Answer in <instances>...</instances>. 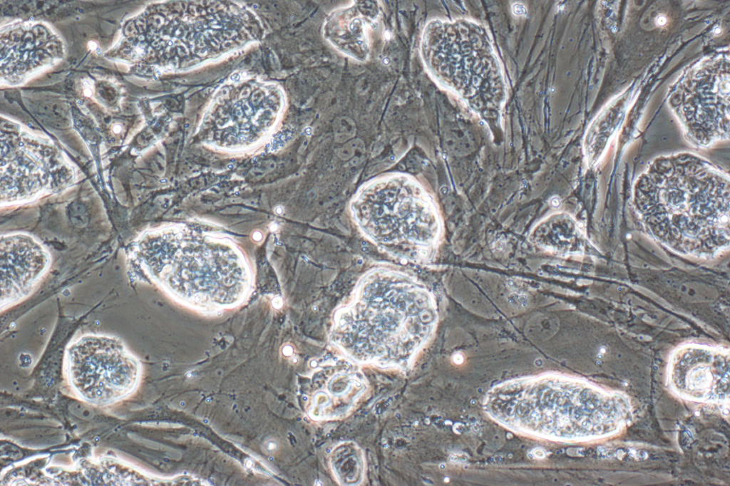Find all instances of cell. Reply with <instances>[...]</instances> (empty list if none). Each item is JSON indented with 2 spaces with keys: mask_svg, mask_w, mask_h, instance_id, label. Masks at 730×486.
I'll use <instances>...</instances> for the list:
<instances>
[{
  "mask_svg": "<svg viewBox=\"0 0 730 486\" xmlns=\"http://www.w3.org/2000/svg\"><path fill=\"white\" fill-rule=\"evenodd\" d=\"M633 204L648 233L678 253L709 258L729 247V177L696 156L655 160L635 182Z\"/></svg>",
  "mask_w": 730,
  "mask_h": 486,
  "instance_id": "1",
  "label": "cell"
},
{
  "mask_svg": "<svg viewBox=\"0 0 730 486\" xmlns=\"http://www.w3.org/2000/svg\"><path fill=\"white\" fill-rule=\"evenodd\" d=\"M436 322L433 298L421 283L379 268L364 274L349 301L336 310L330 339L355 362L406 368Z\"/></svg>",
  "mask_w": 730,
  "mask_h": 486,
  "instance_id": "2",
  "label": "cell"
},
{
  "mask_svg": "<svg viewBox=\"0 0 730 486\" xmlns=\"http://www.w3.org/2000/svg\"><path fill=\"white\" fill-rule=\"evenodd\" d=\"M132 282H152L171 296L205 309L230 308L250 287L249 268L229 241L187 227L148 230L126 248Z\"/></svg>",
  "mask_w": 730,
  "mask_h": 486,
  "instance_id": "3",
  "label": "cell"
},
{
  "mask_svg": "<svg viewBox=\"0 0 730 486\" xmlns=\"http://www.w3.org/2000/svg\"><path fill=\"white\" fill-rule=\"evenodd\" d=\"M485 408L510 429L557 440L611 435L630 414L629 403L621 395L559 375L501 383L488 393Z\"/></svg>",
  "mask_w": 730,
  "mask_h": 486,
  "instance_id": "4",
  "label": "cell"
},
{
  "mask_svg": "<svg viewBox=\"0 0 730 486\" xmlns=\"http://www.w3.org/2000/svg\"><path fill=\"white\" fill-rule=\"evenodd\" d=\"M351 209L359 229L384 250L409 260L431 256L439 217L431 198L410 177L393 175L367 184Z\"/></svg>",
  "mask_w": 730,
  "mask_h": 486,
  "instance_id": "5",
  "label": "cell"
},
{
  "mask_svg": "<svg viewBox=\"0 0 730 486\" xmlns=\"http://www.w3.org/2000/svg\"><path fill=\"white\" fill-rule=\"evenodd\" d=\"M428 43L436 76L476 107L498 106L503 96L500 68L488 37L466 21L441 24Z\"/></svg>",
  "mask_w": 730,
  "mask_h": 486,
  "instance_id": "6",
  "label": "cell"
},
{
  "mask_svg": "<svg viewBox=\"0 0 730 486\" xmlns=\"http://www.w3.org/2000/svg\"><path fill=\"white\" fill-rule=\"evenodd\" d=\"M63 371L78 397L93 405H106L125 398L135 390L142 368L120 338L89 334L68 345Z\"/></svg>",
  "mask_w": 730,
  "mask_h": 486,
  "instance_id": "7",
  "label": "cell"
},
{
  "mask_svg": "<svg viewBox=\"0 0 730 486\" xmlns=\"http://www.w3.org/2000/svg\"><path fill=\"white\" fill-rule=\"evenodd\" d=\"M1 135V205L32 201L73 184V167L53 148L18 133Z\"/></svg>",
  "mask_w": 730,
  "mask_h": 486,
  "instance_id": "8",
  "label": "cell"
},
{
  "mask_svg": "<svg viewBox=\"0 0 730 486\" xmlns=\"http://www.w3.org/2000/svg\"><path fill=\"white\" fill-rule=\"evenodd\" d=\"M669 382L679 395L701 402H722L729 396V355L724 349L691 344L673 354Z\"/></svg>",
  "mask_w": 730,
  "mask_h": 486,
  "instance_id": "9",
  "label": "cell"
},
{
  "mask_svg": "<svg viewBox=\"0 0 730 486\" xmlns=\"http://www.w3.org/2000/svg\"><path fill=\"white\" fill-rule=\"evenodd\" d=\"M1 311L29 297L51 264L45 247L33 236L21 232L2 234L0 240Z\"/></svg>",
  "mask_w": 730,
  "mask_h": 486,
  "instance_id": "10",
  "label": "cell"
},
{
  "mask_svg": "<svg viewBox=\"0 0 730 486\" xmlns=\"http://www.w3.org/2000/svg\"><path fill=\"white\" fill-rule=\"evenodd\" d=\"M309 389L307 411L316 420L347 416L365 395L368 384L352 362L327 361L314 371Z\"/></svg>",
  "mask_w": 730,
  "mask_h": 486,
  "instance_id": "11",
  "label": "cell"
},
{
  "mask_svg": "<svg viewBox=\"0 0 730 486\" xmlns=\"http://www.w3.org/2000/svg\"><path fill=\"white\" fill-rule=\"evenodd\" d=\"M532 240L538 245L558 253H574L581 248V234L575 222L568 216H550L534 229Z\"/></svg>",
  "mask_w": 730,
  "mask_h": 486,
  "instance_id": "12",
  "label": "cell"
},
{
  "mask_svg": "<svg viewBox=\"0 0 730 486\" xmlns=\"http://www.w3.org/2000/svg\"><path fill=\"white\" fill-rule=\"evenodd\" d=\"M354 448H346V455H334L332 466L336 475L342 483L354 484L360 480L363 472L361 454Z\"/></svg>",
  "mask_w": 730,
  "mask_h": 486,
  "instance_id": "13",
  "label": "cell"
},
{
  "mask_svg": "<svg viewBox=\"0 0 730 486\" xmlns=\"http://www.w3.org/2000/svg\"><path fill=\"white\" fill-rule=\"evenodd\" d=\"M272 304L275 309H279L282 306V301L279 297H275L272 301Z\"/></svg>",
  "mask_w": 730,
  "mask_h": 486,
  "instance_id": "14",
  "label": "cell"
},
{
  "mask_svg": "<svg viewBox=\"0 0 730 486\" xmlns=\"http://www.w3.org/2000/svg\"><path fill=\"white\" fill-rule=\"evenodd\" d=\"M292 349L290 346H285L283 348V353L285 356H289L292 354Z\"/></svg>",
  "mask_w": 730,
  "mask_h": 486,
  "instance_id": "15",
  "label": "cell"
},
{
  "mask_svg": "<svg viewBox=\"0 0 730 486\" xmlns=\"http://www.w3.org/2000/svg\"><path fill=\"white\" fill-rule=\"evenodd\" d=\"M254 239H256V240H259V239H260V235H259V233H257V234H255V235H254Z\"/></svg>",
  "mask_w": 730,
  "mask_h": 486,
  "instance_id": "16",
  "label": "cell"
}]
</instances>
